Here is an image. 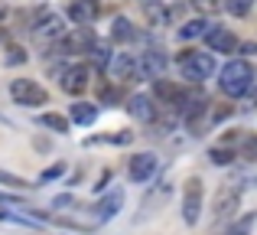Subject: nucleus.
<instances>
[{
  "label": "nucleus",
  "instance_id": "nucleus-1",
  "mask_svg": "<svg viewBox=\"0 0 257 235\" xmlns=\"http://www.w3.org/2000/svg\"><path fill=\"white\" fill-rule=\"evenodd\" d=\"M251 82H254V65L247 59H231L221 69V92L228 98H238L244 92H251Z\"/></svg>",
  "mask_w": 257,
  "mask_h": 235
},
{
  "label": "nucleus",
  "instance_id": "nucleus-2",
  "mask_svg": "<svg viewBox=\"0 0 257 235\" xmlns=\"http://www.w3.org/2000/svg\"><path fill=\"white\" fill-rule=\"evenodd\" d=\"M179 72H182V79H189V82H195V85L205 82V79L215 72L212 52H195V49L179 52Z\"/></svg>",
  "mask_w": 257,
  "mask_h": 235
},
{
  "label": "nucleus",
  "instance_id": "nucleus-3",
  "mask_svg": "<svg viewBox=\"0 0 257 235\" xmlns=\"http://www.w3.org/2000/svg\"><path fill=\"white\" fill-rule=\"evenodd\" d=\"M10 95H13V102L23 105V108H39V105L49 102L46 89L39 82H33V79H13L10 82Z\"/></svg>",
  "mask_w": 257,
  "mask_h": 235
},
{
  "label": "nucleus",
  "instance_id": "nucleus-4",
  "mask_svg": "<svg viewBox=\"0 0 257 235\" xmlns=\"http://www.w3.org/2000/svg\"><path fill=\"white\" fill-rule=\"evenodd\" d=\"M199 216H202V180L189 177L186 190H182V219H186V225H195Z\"/></svg>",
  "mask_w": 257,
  "mask_h": 235
},
{
  "label": "nucleus",
  "instance_id": "nucleus-5",
  "mask_svg": "<svg viewBox=\"0 0 257 235\" xmlns=\"http://www.w3.org/2000/svg\"><path fill=\"white\" fill-rule=\"evenodd\" d=\"M62 17L59 13H52V10H39L36 13V20H33V36L36 39H59L62 36Z\"/></svg>",
  "mask_w": 257,
  "mask_h": 235
},
{
  "label": "nucleus",
  "instance_id": "nucleus-6",
  "mask_svg": "<svg viewBox=\"0 0 257 235\" xmlns=\"http://www.w3.org/2000/svg\"><path fill=\"white\" fill-rule=\"evenodd\" d=\"M127 173H131L134 183H150L153 173H157V157H153V153H134Z\"/></svg>",
  "mask_w": 257,
  "mask_h": 235
},
{
  "label": "nucleus",
  "instance_id": "nucleus-7",
  "mask_svg": "<svg viewBox=\"0 0 257 235\" xmlns=\"http://www.w3.org/2000/svg\"><path fill=\"white\" fill-rule=\"evenodd\" d=\"M88 79H91V69L82 62H75L69 72L62 75V89L69 92V95H82V92L88 89Z\"/></svg>",
  "mask_w": 257,
  "mask_h": 235
},
{
  "label": "nucleus",
  "instance_id": "nucleus-8",
  "mask_svg": "<svg viewBox=\"0 0 257 235\" xmlns=\"http://www.w3.org/2000/svg\"><path fill=\"white\" fill-rule=\"evenodd\" d=\"M205 43H208V49H212V52H234V49H238V39H234V33L218 30V26H208Z\"/></svg>",
  "mask_w": 257,
  "mask_h": 235
},
{
  "label": "nucleus",
  "instance_id": "nucleus-9",
  "mask_svg": "<svg viewBox=\"0 0 257 235\" xmlns=\"http://www.w3.org/2000/svg\"><path fill=\"white\" fill-rule=\"evenodd\" d=\"M94 46V33L82 26V30H75L69 39H62V46H59V52H88Z\"/></svg>",
  "mask_w": 257,
  "mask_h": 235
},
{
  "label": "nucleus",
  "instance_id": "nucleus-10",
  "mask_svg": "<svg viewBox=\"0 0 257 235\" xmlns=\"http://www.w3.org/2000/svg\"><path fill=\"white\" fill-rule=\"evenodd\" d=\"M69 17H72V23H78V26H88L94 17H98V0H72V7H69Z\"/></svg>",
  "mask_w": 257,
  "mask_h": 235
},
{
  "label": "nucleus",
  "instance_id": "nucleus-11",
  "mask_svg": "<svg viewBox=\"0 0 257 235\" xmlns=\"http://www.w3.org/2000/svg\"><path fill=\"white\" fill-rule=\"evenodd\" d=\"M111 65H114V75H117L120 82H134V79H140L137 62H134L131 52H117V56L111 59Z\"/></svg>",
  "mask_w": 257,
  "mask_h": 235
},
{
  "label": "nucleus",
  "instance_id": "nucleus-12",
  "mask_svg": "<svg viewBox=\"0 0 257 235\" xmlns=\"http://www.w3.org/2000/svg\"><path fill=\"white\" fill-rule=\"evenodd\" d=\"M120 206H124V193L120 190H114V193H107L104 199L98 203V209H94V216H98V222H107V219H114L120 212Z\"/></svg>",
  "mask_w": 257,
  "mask_h": 235
},
{
  "label": "nucleus",
  "instance_id": "nucleus-13",
  "mask_svg": "<svg viewBox=\"0 0 257 235\" xmlns=\"http://www.w3.org/2000/svg\"><path fill=\"white\" fill-rule=\"evenodd\" d=\"M166 69V56L160 49H150L144 59H140V65H137V72L140 75H150V79H160V72Z\"/></svg>",
  "mask_w": 257,
  "mask_h": 235
},
{
  "label": "nucleus",
  "instance_id": "nucleus-14",
  "mask_svg": "<svg viewBox=\"0 0 257 235\" xmlns=\"http://www.w3.org/2000/svg\"><path fill=\"white\" fill-rule=\"evenodd\" d=\"M127 111L137 121H153V115H157V111H153V102L147 95H134L131 102H127Z\"/></svg>",
  "mask_w": 257,
  "mask_h": 235
},
{
  "label": "nucleus",
  "instance_id": "nucleus-15",
  "mask_svg": "<svg viewBox=\"0 0 257 235\" xmlns=\"http://www.w3.org/2000/svg\"><path fill=\"white\" fill-rule=\"evenodd\" d=\"M234 206H238V190H231V193L221 190V193H218V199H215V219L221 222L225 216H231Z\"/></svg>",
  "mask_w": 257,
  "mask_h": 235
},
{
  "label": "nucleus",
  "instance_id": "nucleus-16",
  "mask_svg": "<svg viewBox=\"0 0 257 235\" xmlns=\"http://www.w3.org/2000/svg\"><path fill=\"white\" fill-rule=\"evenodd\" d=\"M153 92H157V98H163V102H170V105L186 102V95H182L173 82H166V79H157V82H153Z\"/></svg>",
  "mask_w": 257,
  "mask_h": 235
},
{
  "label": "nucleus",
  "instance_id": "nucleus-17",
  "mask_svg": "<svg viewBox=\"0 0 257 235\" xmlns=\"http://www.w3.org/2000/svg\"><path fill=\"white\" fill-rule=\"evenodd\" d=\"M69 118L75 121V124H91L94 118H98V105H85V102H75L69 111Z\"/></svg>",
  "mask_w": 257,
  "mask_h": 235
},
{
  "label": "nucleus",
  "instance_id": "nucleus-18",
  "mask_svg": "<svg viewBox=\"0 0 257 235\" xmlns=\"http://www.w3.org/2000/svg\"><path fill=\"white\" fill-rule=\"evenodd\" d=\"M39 124L49 127V131H56V134H69V118H65V115H56V111H46V115L39 118Z\"/></svg>",
  "mask_w": 257,
  "mask_h": 235
},
{
  "label": "nucleus",
  "instance_id": "nucleus-19",
  "mask_svg": "<svg viewBox=\"0 0 257 235\" xmlns=\"http://www.w3.org/2000/svg\"><path fill=\"white\" fill-rule=\"evenodd\" d=\"M111 36L117 39V43H131L137 33H134V26H131V20H124V17H117L114 20V30H111Z\"/></svg>",
  "mask_w": 257,
  "mask_h": 235
},
{
  "label": "nucleus",
  "instance_id": "nucleus-20",
  "mask_svg": "<svg viewBox=\"0 0 257 235\" xmlns=\"http://www.w3.org/2000/svg\"><path fill=\"white\" fill-rule=\"evenodd\" d=\"M208 33V23L205 20H189V23L179 26V36L182 39H195V36H205Z\"/></svg>",
  "mask_w": 257,
  "mask_h": 235
},
{
  "label": "nucleus",
  "instance_id": "nucleus-21",
  "mask_svg": "<svg viewBox=\"0 0 257 235\" xmlns=\"http://www.w3.org/2000/svg\"><path fill=\"white\" fill-rule=\"evenodd\" d=\"M195 10L202 13V17H215V13L228 10V0H192Z\"/></svg>",
  "mask_w": 257,
  "mask_h": 235
},
{
  "label": "nucleus",
  "instance_id": "nucleus-22",
  "mask_svg": "<svg viewBox=\"0 0 257 235\" xmlns=\"http://www.w3.org/2000/svg\"><path fill=\"white\" fill-rule=\"evenodd\" d=\"M254 219H257V216H241L238 222H234V225H228V229L221 232V235H247V232L254 229Z\"/></svg>",
  "mask_w": 257,
  "mask_h": 235
},
{
  "label": "nucleus",
  "instance_id": "nucleus-23",
  "mask_svg": "<svg viewBox=\"0 0 257 235\" xmlns=\"http://www.w3.org/2000/svg\"><path fill=\"white\" fill-rule=\"evenodd\" d=\"M208 157H212V164H218V167H228L234 160V153H231V147H212V150H208Z\"/></svg>",
  "mask_w": 257,
  "mask_h": 235
},
{
  "label": "nucleus",
  "instance_id": "nucleus-24",
  "mask_svg": "<svg viewBox=\"0 0 257 235\" xmlns=\"http://www.w3.org/2000/svg\"><path fill=\"white\" fill-rule=\"evenodd\" d=\"M166 17H170V13H166L160 4H150V7H147V20H150L153 26H166Z\"/></svg>",
  "mask_w": 257,
  "mask_h": 235
},
{
  "label": "nucleus",
  "instance_id": "nucleus-25",
  "mask_svg": "<svg viewBox=\"0 0 257 235\" xmlns=\"http://www.w3.org/2000/svg\"><path fill=\"white\" fill-rule=\"evenodd\" d=\"M88 56H91L94 62H98V69H104V65L111 62V52H107V46H98V43H94L91 49H88Z\"/></svg>",
  "mask_w": 257,
  "mask_h": 235
},
{
  "label": "nucleus",
  "instance_id": "nucleus-26",
  "mask_svg": "<svg viewBox=\"0 0 257 235\" xmlns=\"http://www.w3.org/2000/svg\"><path fill=\"white\" fill-rule=\"evenodd\" d=\"M251 4H254V0H228V13H234V17H247Z\"/></svg>",
  "mask_w": 257,
  "mask_h": 235
},
{
  "label": "nucleus",
  "instance_id": "nucleus-27",
  "mask_svg": "<svg viewBox=\"0 0 257 235\" xmlns=\"http://www.w3.org/2000/svg\"><path fill=\"white\" fill-rule=\"evenodd\" d=\"M65 173V167L62 164H56V167H49V170H43V177H39V183H49V180H59Z\"/></svg>",
  "mask_w": 257,
  "mask_h": 235
},
{
  "label": "nucleus",
  "instance_id": "nucleus-28",
  "mask_svg": "<svg viewBox=\"0 0 257 235\" xmlns=\"http://www.w3.org/2000/svg\"><path fill=\"white\" fill-rule=\"evenodd\" d=\"M52 206H56V209H65V206H75V196H72V193H65V196H56V199H52Z\"/></svg>",
  "mask_w": 257,
  "mask_h": 235
},
{
  "label": "nucleus",
  "instance_id": "nucleus-29",
  "mask_svg": "<svg viewBox=\"0 0 257 235\" xmlns=\"http://www.w3.org/2000/svg\"><path fill=\"white\" fill-rule=\"evenodd\" d=\"M0 183H7V186H26L20 177H13V173H4V170H0Z\"/></svg>",
  "mask_w": 257,
  "mask_h": 235
},
{
  "label": "nucleus",
  "instance_id": "nucleus-30",
  "mask_svg": "<svg viewBox=\"0 0 257 235\" xmlns=\"http://www.w3.org/2000/svg\"><path fill=\"white\" fill-rule=\"evenodd\" d=\"M244 157H251V160H257V137H251L244 144Z\"/></svg>",
  "mask_w": 257,
  "mask_h": 235
},
{
  "label": "nucleus",
  "instance_id": "nucleus-31",
  "mask_svg": "<svg viewBox=\"0 0 257 235\" xmlns=\"http://www.w3.org/2000/svg\"><path fill=\"white\" fill-rule=\"evenodd\" d=\"M26 59V52L23 49H10V56H7V62H23Z\"/></svg>",
  "mask_w": 257,
  "mask_h": 235
},
{
  "label": "nucleus",
  "instance_id": "nucleus-32",
  "mask_svg": "<svg viewBox=\"0 0 257 235\" xmlns=\"http://www.w3.org/2000/svg\"><path fill=\"white\" fill-rule=\"evenodd\" d=\"M254 102H257V92H254Z\"/></svg>",
  "mask_w": 257,
  "mask_h": 235
}]
</instances>
